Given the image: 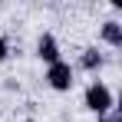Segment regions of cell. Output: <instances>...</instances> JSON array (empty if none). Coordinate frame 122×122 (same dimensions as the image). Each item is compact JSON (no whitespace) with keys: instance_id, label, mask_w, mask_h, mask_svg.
<instances>
[{"instance_id":"6da1fadb","label":"cell","mask_w":122,"mask_h":122,"mask_svg":"<svg viewBox=\"0 0 122 122\" xmlns=\"http://www.w3.org/2000/svg\"><path fill=\"white\" fill-rule=\"evenodd\" d=\"M112 106H116V99H112V89H109L106 82L96 79V82H89V86H86V109H89V112H96V116L102 119Z\"/></svg>"},{"instance_id":"7a4b0ae2","label":"cell","mask_w":122,"mask_h":122,"mask_svg":"<svg viewBox=\"0 0 122 122\" xmlns=\"http://www.w3.org/2000/svg\"><path fill=\"white\" fill-rule=\"evenodd\" d=\"M46 82H50V89H56V92H69L73 82H76V69L66 60H60V63H53V66H46Z\"/></svg>"},{"instance_id":"3957f363","label":"cell","mask_w":122,"mask_h":122,"mask_svg":"<svg viewBox=\"0 0 122 122\" xmlns=\"http://www.w3.org/2000/svg\"><path fill=\"white\" fill-rule=\"evenodd\" d=\"M36 56H40L46 66H53V63H60V40L53 36V33H43L40 40H36Z\"/></svg>"},{"instance_id":"277c9868","label":"cell","mask_w":122,"mask_h":122,"mask_svg":"<svg viewBox=\"0 0 122 122\" xmlns=\"http://www.w3.org/2000/svg\"><path fill=\"white\" fill-rule=\"evenodd\" d=\"M102 63H106V56H102L96 46H89V50H82L79 56V66L86 69V73H96V69H102Z\"/></svg>"},{"instance_id":"5b68a950","label":"cell","mask_w":122,"mask_h":122,"mask_svg":"<svg viewBox=\"0 0 122 122\" xmlns=\"http://www.w3.org/2000/svg\"><path fill=\"white\" fill-rule=\"evenodd\" d=\"M102 40L109 46H122V23L119 20H106L102 23Z\"/></svg>"},{"instance_id":"8992f818","label":"cell","mask_w":122,"mask_h":122,"mask_svg":"<svg viewBox=\"0 0 122 122\" xmlns=\"http://www.w3.org/2000/svg\"><path fill=\"white\" fill-rule=\"evenodd\" d=\"M7 56H10V43H7V36L0 33V63L7 60Z\"/></svg>"},{"instance_id":"52a82bcc","label":"cell","mask_w":122,"mask_h":122,"mask_svg":"<svg viewBox=\"0 0 122 122\" xmlns=\"http://www.w3.org/2000/svg\"><path fill=\"white\" fill-rule=\"evenodd\" d=\"M99 122H122V119H119V116H102Z\"/></svg>"},{"instance_id":"ba28073f","label":"cell","mask_w":122,"mask_h":122,"mask_svg":"<svg viewBox=\"0 0 122 122\" xmlns=\"http://www.w3.org/2000/svg\"><path fill=\"white\" fill-rule=\"evenodd\" d=\"M23 122H33V119H23Z\"/></svg>"}]
</instances>
